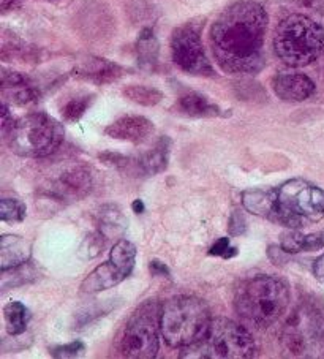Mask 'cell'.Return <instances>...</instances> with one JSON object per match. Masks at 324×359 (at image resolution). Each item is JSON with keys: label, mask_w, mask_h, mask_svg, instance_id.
<instances>
[{"label": "cell", "mask_w": 324, "mask_h": 359, "mask_svg": "<svg viewBox=\"0 0 324 359\" xmlns=\"http://www.w3.org/2000/svg\"><path fill=\"white\" fill-rule=\"evenodd\" d=\"M267 21L264 7L253 0H239L222 11L212 24L209 39L223 72L252 75L263 68Z\"/></svg>", "instance_id": "1"}, {"label": "cell", "mask_w": 324, "mask_h": 359, "mask_svg": "<svg viewBox=\"0 0 324 359\" xmlns=\"http://www.w3.org/2000/svg\"><path fill=\"white\" fill-rule=\"evenodd\" d=\"M290 306L288 285L274 276L248 278L236 292L234 307L241 318L257 327H269Z\"/></svg>", "instance_id": "2"}, {"label": "cell", "mask_w": 324, "mask_h": 359, "mask_svg": "<svg viewBox=\"0 0 324 359\" xmlns=\"http://www.w3.org/2000/svg\"><path fill=\"white\" fill-rule=\"evenodd\" d=\"M210 325L209 307L196 296L179 294L161 306V337L171 348H187L201 342Z\"/></svg>", "instance_id": "3"}, {"label": "cell", "mask_w": 324, "mask_h": 359, "mask_svg": "<svg viewBox=\"0 0 324 359\" xmlns=\"http://www.w3.org/2000/svg\"><path fill=\"white\" fill-rule=\"evenodd\" d=\"M324 49V29L305 15H290L274 34V51L288 67L313 64Z\"/></svg>", "instance_id": "4"}, {"label": "cell", "mask_w": 324, "mask_h": 359, "mask_svg": "<svg viewBox=\"0 0 324 359\" xmlns=\"http://www.w3.org/2000/svg\"><path fill=\"white\" fill-rule=\"evenodd\" d=\"M10 151L20 157L43 158L59 149L65 138L64 126L46 113H32L13 123L4 135Z\"/></svg>", "instance_id": "5"}, {"label": "cell", "mask_w": 324, "mask_h": 359, "mask_svg": "<svg viewBox=\"0 0 324 359\" xmlns=\"http://www.w3.org/2000/svg\"><path fill=\"white\" fill-rule=\"evenodd\" d=\"M258 353L257 342L244 326L229 318L212 320L205 337L182 348V358L199 359H250Z\"/></svg>", "instance_id": "6"}, {"label": "cell", "mask_w": 324, "mask_h": 359, "mask_svg": "<svg viewBox=\"0 0 324 359\" xmlns=\"http://www.w3.org/2000/svg\"><path fill=\"white\" fill-rule=\"evenodd\" d=\"M282 346L291 356H324V309L313 301L301 302L283 326Z\"/></svg>", "instance_id": "7"}, {"label": "cell", "mask_w": 324, "mask_h": 359, "mask_svg": "<svg viewBox=\"0 0 324 359\" xmlns=\"http://www.w3.org/2000/svg\"><path fill=\"white\" fill-rule=\"evenodd\" d=\"M276 224L297 230L324 217V190L304 179H290L277 189Z\"/></svg>", "instance_id": "8"}, {"label": "cell", "mask_w": 324, "mask_h": 359, "mask_svg": "<svg viewBox=\"0 0 324 359\" xmlns=\"http://www.w3.org/2000/svg\"><path fill=\"white\" fill-rule=\"evenodd\" d=\"M161 307L157 301H146L136 309L123 327L121 351L132 359L155 358L160 348Z\"/></svg>", "instance_id": "9"}, {"label": "cell", "mask_w": 324, "mask_h": 359, "mask_svg": "<svg viewBox=\"0 0 324 359\" xmlns=\"http://www.w3.org/2000/svg\"><path fill=\"white\" fill-rule=\"evenodd\" d=\"M173 62L180 70L193 76H215L208 54L204 51L199 29L193 24H184L173 32L171 36Z\"/></svg>", "instance_id": "10"}, {"label": "cell", "mask_w": 324, "mask_h": 359, "mask_svg": "<svg viewBox=\"0 0 324 359\" xmlns=\"http://www.w3.org/2000/svg\"><path fill=\"white\" fill-rule=\"evenodd\" d=\"M92 175L83 165L68 166L48 182L43 191L55 201H79L90 194Z\"/></svg>", "instance_id": "11"}, {"label": "cell", "mask_w": 324, "mask_h": 359, "mask_svg": "<svg viewBox=\"0 0 324 359\" xmlns=\"http://www.w3.org/2000/svg\"><path fill=\"white\" fill-rule=\"evenodd\" d=\"M272 89L280 100L299 103L313 95L315 83L304 73L282 72L272 78Z\"/></svg>", "instance_id": "12"}, {"label": "cell", "mask_w": 324, "mask_h": 359, "mask_svg": "<svg viewBox=\"0 0 324 359\" xmlns=\"http://www.w3.org/2000/svg\"><path fill=\"white\" fill-rule=\"evenodd\" d=\"M154 133V123L142 116H123L104 128V135L113 140L142 144Z\"/></svg>", "instance_id": "13"}, {"label": "cell", "mask_w": 324, "mask_h": 359, "mask_svg": "<svg viewBox=\"0 0 324 359\" xmlns=\"http://www.w3.org/2000/svg\"><path fill=\"white\" fill-rule=\"evenodd\" d=\"M2 92L4 102L13 103L16 107H27L39 100L40 92L34 88L27 76L18 72H8L2 68Z\"/></svg>", "instance_id": "14"}, {"label": "cell", "mask_w": 324, "mask_h": 359, "mask_svg": "<svg viewBox=\"0 0 324 359\" xmlns=\"http://www.w3.org/2000/svg\"><path fill=\"white\" fill-rule=\"evenodd\" d=\"M277 196V189H248L242 191L241 201L248 212L276 224L278 210Z\"/></svg>", "instance_id": "15"}, {"label": "cell", "mask_w": 324, "mask_h": 359, "mask_svg": "<svg viewBox=\"0 0 324 359\" xmlns=\"http://www.w3.org/2000/svg\"><path fill=\"white\" fill-rule=\"evenodd\" d=\"M122 73L123 68L121 65L98 57H89L74 67V75L95 84L113 83L122 76Z\"/></svg>", "instance_id": "16"}, {"label": "cell", "mask_w": 324, "mask_h": 359, "mask_svg": "<svg viewBox=\"0 0 324 359\" xmlns=\"http://www.w3.org/2000/svg\"><path fill=\"white\" fill-rule=\"evenodd\" d=\"M32 255V243L16 234H4L0 238V269L10 271L26 264Z\"/></svg>", "instance_id": "17"}, {"label": "cell", "mask_w": 324, "mask_h": 359, "mask_svg": "<svg viewBox=\"0 0 324 359\" xmlns=\"http://www.w3.org/2000/svg\"><path fill=\"white\" fill-rule=\"evenodd\" d=\"M126 278L127 276L122 274L113 263L106 262L97 266V268L84 278L83 283H81V292L87 294L104 292V290L114 288L116 285H119L121 282L126 280Z\"/></svg>", "instance_id": "18"}, {"label": "cell", "mask_w": 324, "mask_h": 359, "mask_svg": "<svg viewBox=\"0 0 324 359\" xmlns=\"http://www.w3.org/2000/svg\"><path fill=\"white\" fill-rule=\"evenodd\" d=\"M97 231L103 234L106 241H108L114 238H122L123 233L127 231L128 220L122 214V210L114 206V204H104L97 212Z\"/></svg>", "instance_id": "19"}, {"label": "cell", "mask_w": 324, "mask_h": 359, "mask_svg": "<svg viewBox=\"0 0 324 359\" xmlns=\"http://www.w3.org/2000/svg\"><path fill=\"white\" fill-rule=\"evenodd\" d=\"M171 144L173 142L168 136H161L157 141V144L138 160L140 170L149 176H155L158 175V172H163L168 168V162H170Z\"/></svg>", "instance_id": "20"}, {"label": "cell", "mask_w": 324, "mask_h": 359, "mask_svg": "<svg viewBox=\"0 0 324 359\" xmlns=\"http://www.w3.org/2000/svg\"><path fill=\"white\" fill-rule=\"evenodd\" d=\"M177 108L180 113L190 117H214L222 114V109L199 92H189L180 97Z\"/></svg>", "instance_id": "21"}, {"label": "cell", "mask_w": 324, "mask_h": 359, "mask_svg": "<svg viewBox=\"0 0 324 359\" xmlns=\"http://www.w3.org/2000/svg\"><path fill=\"white\" fill-rule=\"evenodd\" d=\"M280 245L285 252L290 255L292 253L301 252H313L324 249V231L311 233V234H302L299 231H290L288 234H283Z\"/></svg>", "instance_id": "22"}, {"label": "cell", "mask_w": 324, "mask_h": 359, "mask_svg": "<svg viewBox=\"0 0 324 359\" xmlns=\"http://www.w3.org/2000/svg\"><path fill=\"white\" fill-rule=\"evenodd\" d=\"M160 45L154 30L142 29L136 41V53H138V64L144 70H154L158 64Z\"/></svg>", "instance_id": "23"}, {"label": "cell", "mask_w": 324, "mask_h": 359, "mask_svg": "<svg viewBox=\"0 0 324 359\" xmlns=\"http://www.w3.org/2000/svg\"><path fill=\"white\" fill-rule=\"evenodd\" d=\"M4 318L10 336H21L22 332H26L32 315H30V311L22 302L11 301L4 307Z\"/></svg>", "instance_id": "24"}, {"label": "cell", "mask_w": 324, "mask_h": 359, "mask_svg": "<svg viewBox=\"0 0 324 359\" xmlns=\"http://www.w3.org/2000/svg\"><path fill=\"white\" fill-rule=\"evenodd\" d=\"M136 259V247L127 239H119L109 253V262L127 277L132 274Z\"/></svg>", "instance_id": "25"}, {"label": "cell", "mask_w": 324, "mask_h": 359, "mask_svg": "<svg viewBox=\"0 0 324 359\" xmlns=\"http://www.w3.org/2000/svg\"><path fill=\"white\" fill-rule=\"evenodd\" d=\"M123 95L133 103L141 104V107H155L163 100V94L158 89L149 88V86H128L123 89Z\"/></svg>", "instance_id": "26"}, {"label": "cell", "mask_w": 324, "mask_h": 359, "mask_svg": "<svg viewBox=\"0 0 324 359\" xmlns=\"http://www.w3.org/2000/svg\"><path fill=\"white\" fill-rule=\"evenodd\" d=\"M27 208L18 198H2L0 200V220L7 224H21L26 219Z\"/></svg>", "instance_id": "27"}, {"label": "cell", "mask_w": 324, "mask_h": 359, "mask_svg": "<svg viewBox=\"0 0 324 359\" xmlns=\"http://www.w3.org/2000/svg\"><path fill=\"white\" fill-rule=\"evenodd\" d=\"M93 102V95H76L73 97L72 100H68L64 107H62L60 113L62 117H64L65 122H78L81 117L86 114V111L89 109V107Z\"/></svg>", "instance_id": "28"}, {"label": "cell", "mask_w": 324, "mask_h": 359, "mask_svg": "<svg viewBox=\"0 0 324 359\" xmlns=\"http://www.w3.org/2000/svg\"><path fill=\"white\" fill-rule=\"evenodd\" d=\"M104 243H106V238L103 236V234H100L98 231L89 234V236L84 239V243L79 247V257L83 259H92V258L98 257L100 253L103 252Z\"/></svg>", "instance_id": "29"}, {"label": "cell", "mask_w": 324, "mask_h": 359, "mask_svg": "<svg viewBox=\"0 0 324 359\" xmlns=\"http://www.w3.org/2000/svg\"><path fill=\"white\" fill-rule=\"evenodd\" d=\"M100 160L104 165L111 166V168H114L117 171H130L132 168V158L127 157V156H122V154H117V152H103L100 154Z\"/></svg>", "instance_id": "30"}, {"label": "cell", "mask_w": 324, "mask_h": 359, "mask_svg": "<svg viewBox=\"0 0 324 359\" xmlns=\"http://www.w3.org/2000/svg\"><path fill=\"white\" fill-rule=\"evenodd\" d=\"M84 350H86V345L81 342V340H74L72 344L53 346V348L49 350V353H51V356L54 358H74V356H79L81 353H84Z\"/></svg>", "instance_id": "31"}, {"label": "cell", "mask_w": 324, "mask_h": 359, "mask_svg": "<svg viewBox=\"0 0 324 359\" xmlns=\"http://www.w3.org/2000/svg\"><path fill=\"white\" fill-rule=\"evenodd\" d=\"M239 250L229 244V238H220L219 241H215V244L209 249V255L212 257H222L225 259L238 257Z\"/></svg>", "instance_id": "32"}, {"label": "cell", "mask_w": 324, "mask_h": 359, "mask_svg": "<svg viewBox=\"0 0 324 359\" xmlns=\"http://www.w3.org/2000/svg\"><path fill=\"white\" fill-rule=\"evenodd\" d=\"M247 231V220L241 210H234L228 222V233L231 238L244 236Z\"/></svg>", "instance_id": "33"}, {"label": "cell", "mask_w": 324, "mask_h": 359, "mask_svg": "<svg viewBox=\"0 0 324 359\" xmlns=\"http://www.w3.org/2000/svg\"><path fill=\"white\" fill-rule=\"evenodd\" d=\"M267 255H269V259L274 264H283L290 258V253L285 252L280 245H271L269 250H267Z\"/></svg>", "instance_id": "34"}, {"label": "cell", "mask_w": 324, "mask_h": 359, "mask_svg": "<svg viewBox=\"0 0 324 359\" xmlns=\"http://www.w3.org/2000/svg\"><path fill=\"white\" fill-rule=\"evenodd\" d=\"M149 269L154 276H160V277H166V278H171V272L170 269L166 268V264H163L158 259H152L151 264H149Z\"/></svg>", "instance_id": "35"}, {"label": "cell", "mask_w": 324, "mask_h": 359, "mask_svg": "<svg viewBox=\"0 0 324 359\" xmlns=\"http://www.w3.org/2000/svg\"><path fill=\"white\" fill-rule=\"evenodd\" d=\"M311 271H313L316 280L320 283H324V253L315 259L313 266H311Z\"/></svg>", "instance_id": "36"}, {"label": "cell", "mask_w": 324, "mask_h": 359, "mask_svg": "<svg viewBox=\"0 0 324 359\" xmlns=\"http://www.w3.org/2000/svg\"><path fill=\"white\" fill-rule=\"evenodd\" d=\"M132 209L135 214H142L146 210V206H144V203H142V200H135L132 204Z\"/></svg>", "instance_id": "37"}, {"label": "cell", "mask_w": 324, "mask_h": 359, "mask_svg": "<svg viewBox=\"0 0 324 359\" xmlns=\"http://www.w3.org/2000/svg\"><path fill=\"white\" fill-rule=\"evenodd\" d=\"M15 0H0V5H2V10H7Z\"/></svg>", "instance_id": "38"}]
</instances>
